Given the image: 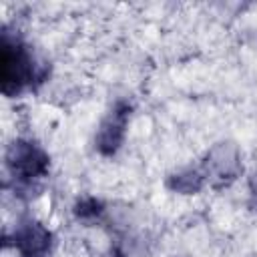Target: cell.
<instances>
[{"mask_svg":"<svg viewBox=\"0 0 257 257\" xmlns=\"http://www.w3.org/2000/svg\"><path fill=\"white\" fill-rule=\"evenodd\" d=\"M46 76V66L38 64L30 48L12 36L2 32V90L8 96L20 94L26 88H32L36 82H42Z\"/></svg>","mask_w":257,"mask_h":257,"instance_id":"1","label":"cell"},{"mask_svg":"<svg viewBox=\"0 0 257 257\" xmlns=\"http://www.w3.org/2000/svg\"><path fill=\"white\" fill-rule=\"evenodd\" d=\"M6 163L14 179L22 183H32L46 175L48 171V157L46 153L30 143V141H14L8 149Z\"/></svg>","mask_w":257,"mask_h":257,"instance_id":"2","label":"cell"},{"mask_svg":"<svg viewBox=\"0 0 257 257\" xmlns=\"http://www.w3.org/2000/svg\"><path fill=\"white\" fill-rule=\"evenodd\" d=\"M14 247L22 257H46L50 251V233L36 221H24L14 231Z\"/></svg>","mask_w":257,"mask_h":257,"instance_id":"3","label":"cell"},{"mask_svg":"<svg viewBox=\"0 0 257 257\" xmlns=\"http://www.w3.org/2000/svg\"><path fill=\"white\" fill-rule=\"evenodd\" d=\"M128 112H131V106L126 102H118L108 114V118L102 122L98 137H96V145L104 155H110L120 147L122 137H124V126L128 120Z\"/></svg>","mask_w":257,"mask_h":257,"instance_id":"4","label":"cell"},{"mask_svg":"<svg viewBox=\"0 0 257 257\" xmlns=\"http://www.w3.org/2000/svg\"><path fill=\"white\" fill-rule=\"evenodd\" d=\"M251 195H253L255 205H257V175H253V179H251Z\"/></svg>","mask_w":257,"mask_h":257,"instance_id":"5","label":"cell"}]
</instances>
